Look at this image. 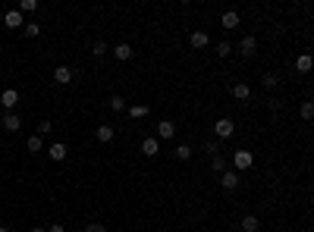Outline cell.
Returning a JSON list of instances; mask_svg holds the SVG:
<instances>
[{
  "instance_id": "1",
  "label": "cell",
  "mask_w": 314,
  "mask_h": 232,
  "mask_svg": "<svg viewBox=\"0 0 314 232\" xmlns=\"http://www.w3.org/2000/svg\"><path fill=\"white\" fill-rule=\"evenodd\" d=\"M214 135H217V141H226V138H232L236 135V123H232V119H217V123H214Z\"/></svg>"
},
{
  "instance_id": "2",
  "label": "cell",
  "mask_w": 314,
  "mask_h": 232,
  "mask_svg": "<svg viewBox=\"0 0 314 232\" xmlns=\"http://www.w3.org/2000/svg\"><path fill=\"white\" fill-rule=\"evenodd\" d=\"M251 163H255V154H251V151H236V154H232V170H236V173H245V170H251Z\"/></svg>"
},
{
  "instance_id": "3",
  "label": "cell",
  "mask_w": 314,
  "mask_h": 232,
  "mask_svg": "<svg viewBox=\"0 0 314 232\" xmlns=\"http://www.w3.org/2000/svg\"><path fill=\"white\" fill-rule=\"evenodd\" d=\"M220 188L223 191H236L239 188V173L236 170H223V173H220Z\"/></svg>"
},
{
  "instance_id": "4",
  "label": "cell",
  "mask_w": 314,
  "mask_h": 232,
  "mask_svg": "<svg viewBox=\"0 0 314 232\" xmlns=\"http://www.w3.org/2000/svg\"><path fill=\"white\" fill-rule=\"evenodd\" d=\"M0 104H3L6 113H13V110L19 107V91H16V88H6L3 94H0Z\"/></svg>"
},
{
  "instance_id": "5",
  "label": "cell",
  "mask_w": 314,
  "mask_h": 232,
  "mask_svg": "<svg viewBox=\"0 0 314 232\" xmlns=\"http://www.w3.org/2000/svg\"><path fill=\"white\" fill-rule=\"evenodd\" d=\"M239 54H242V57H255L258 54V38L255 35H245L242 41H239Z\"/></svg>"
},
{
  "instance_id": "6",
  "label": "cell",
  "mask_w": 314,
  "mask_h": 232,
  "mask_svg": "<svg viewBox=\"0 0 314 232\" xmlns=\"http://www.w3.org/2000/svg\"><path fill=\"white\" fill-rule=\"evenodd\" d=\"M3 25H6V29H22V25H25L22 13H19V10H6L3 13Z\"/></svg>"
},
{
  "instance_id": "7",
  "label": "cell",
  "mask_w": 314,
  "mask_h": 232,
  "mask_svg": "<svg viewBox=\"0 0 314 232\" xmlns=\"http://www.w3.org/2000/svg\"><path fill=\"white\" fill-rule=\"evenodd\" d=\"M232 97L242 101V104H248L251 101V85L248 82H236V85H232Z\"/></svg>"
},
{
  "instance_id": "8",
  "label": "cell",
  "mask_w": 314,
  "mask_h": 232,
  "mask_svg": "<svg viewBox=\"0 0 314 232\" xmlns=\"http://www.w3.org/2000/svg\"><path fill=\"white\" fill-rule=\"evenodd\" d=\"M173 135H176V125H173L170 119H160V123H157V141H160V138H164V141H170Z\"/></svg>"
},
{
  "instance_id": "9",
  "label": "cell",
  "mask_w": 314,
  "mask_h": 232,
  "mask_svg": "<svg viewBox=\"0 0 314 232\" xmlns=\"http://www.w3.org/2000/svg\"><path fill=\"white\" fill-rule=\"evenodd\" d=\"M72 76H76V72H72L69 66H57V69H53V82H57V85H69Z\"/></svg>"
},
{
  "instance_id": "10",
  "label": "cell",
  "mask_w": 314,
  "mask_h": 232,
  "mask_svg": "<svg viewBox=\"0 0 314 232\" xmlns=\"http://www.w3.org/2000/svg\"><path fill=\"white\" fill-rule=\"evenodd\" d=\"M66 154H69V148H66L63 141H53L50 148H48V157H50V160H66Z\"/></svg>"
},
{
  "instance_id": "11",
  "label": "cell",
  "mask_w": 314,
  "mask_h": 232,
  "mask_svg": "<svg viewBox=\"0 0 314 232\" xmlns=\"http://www.w3.org/2000/svg\"><path fill=\"white\" fill-rule=\"evenodd\" d=\"M0 123H3L6 132H19V129H22V119H19V113H3Z\"/></svg>"
},
{
  "instance_id": "12",
  "label": "cell",
  "mask_w": 314,
  "mask_h": 232,
  "mask_svg": "<svg viewBox=\"0 0 314 232\" xmlns=\"http://www.w3.org/2000/svg\"><path fill=\"white\" fill-rule=\"evenodd\" d=\"M189 44L195 50H201V47H208L211 44V38H208V31H192V38H189Z\"/></svg>"
},
{
  "instance_id": "13",
  "label": "cell",
  "mask_w": 314,
  "mask_h": 232,
  "mask_svg": "<svg viewBox=\"0 0 314 232\" xmlns=\"http://www.w3.org/2000/svg\"><path fill=\"white\" fill-rule=\"evenodd\" d=\"M239 22H242V19H239V13H236V10H226L223 16H220V25H223V29H236Z\"/></svg>"
},
{
  "instance_id": "14",
  "label": "cell",
  "mask_w": 314,
  "mask_h": 232,
  "mask_svg": "<svg viewBox=\"0 0 314 232\" xmlns=\"http://www.w3.org/2000/svg\"><path fill=\"white\" fill-rule=\"evenodd\" d=\"M95 138L101 144H110L113 141V125H98V129H95Z\"/></svg>"
},
{
  "instance_id": "15",
  "label": "cell",
  "mask_w": 314,
  "mask_h": 232,
  "mask_svg": "<svg viewBox=\"0 0 314 232\" xmlns=\"http://www.w3.org/2000/svg\"><path fill=\"white\" fill-rule=\"evenodd\" d=\"M113 57H116L119 63H126V60L132 57V44H126V41H123V44H116V47H113Z\"/></svg>"
},
{
  "instance_id": "16",
  "label": "cell",
  "mask_w": 314,
  "mask_h": 232,
  "mask_svg": "<svg viewBox=\"0 0 314 232\" xmlns=\"http://www.w3.org/2000/svg\"><path fill=\"white\" fill-rule=\"evenodd\" d=\"M126 110H129V116H132V119H145V116L151 113L148 104H132V107H126Z\"/></svg>"
},
{
  "instance_id": "17",
  "label": "cell",
  "mask_w": 314,
  "mask_h": 232,
  "mask_svg": "<svg viewBox=\"0 0 314 232\" xmlns=\"http://www.w3.org/2000/svg\"><path fill=\"white\" fill-rule=\"evenodd\" d=\"M142 151H145V157H157L160 141H157V138H145V141H142Z\"/></svg>"
},
{
  "instance_id": "18",
  "label": "cell",
  "mask_w": 314,
  "mask_h": 232,
  "mask_svg": "<svg viewBox=\"0 0 314 232\" xmlns=\"http://www.w3.org/2000/svg\"><path fill=\"white\" fill-rule=\"evenodd\" d=\"M258 229H261V223H258V217H255V214L242 217V232H258Z\"/></svg>"
},
{
  "instance_id": "19",
  "label": "cell",
  "mask_w": 314,
  "mask_h": 232,
  "mask_svg": "<svg viewBox=\"0 0 314 232\" xmlns=\"http://www.w3.org/2000/svg\"><path fill=\"white\" fill-rule=\"evenodd\" d=\"M311 66H314V60H311V54H302L296 60V69L298 72H311Z\"/></svg>"
},
{
  "instance_id": "20",
  "label": "cell",
  "mask_w": 314,
  "mask_h": 232,
  "mask_svg": "<svg viewBox=\"0 0 314 232\" xmlns=\"http://www.w3.org/2000/svg\"><path fill=\"white\" fill-rule=\"evenodd\" d=\"M25 148H29V151H32V154H38V151H41V148H44V138H38V135H32V138H29V141H25Z\"/></svg>"
},
{
  "instance_id": "21",
  "label": "cell",
  "mask_w": 314,
  "mask_h": 232,
  "mask_svg": "<svg viewBox=\"0 0 314 232\" xmlns=\"http://www.w3.org/2000/svg\"><path fill=\"white\" fill-rule=\"evenodd\" d=\"M176 160H192V148L189 144H176Z\"/></svg>"
},
{
  "instance_id": "22",
  "label": "cell",
  "mask_w": 314,
  "mask_h": 232,
  "mask_svg": "<svg viewBox=\"0 0 314 232\" xmlns=\"http://www.w3.org/2000/svg\"><path fill=\"white\" fill-rule=\"evenodd\" d=\"M110 110H113V113H123V110H126V101L119 94H113L110 97Z\"/></svg>"
},
{
  "instance_id": "23",
  "label": "cell",
  "mask_w": 314,
  "mask_h": 232,
  "mask_svg": "<svg viewBox=\"0 0 314 232\" xmlns=\"http://www.w3.org/2000/svg\"><path fill=\"white\" fill-rule=\"evenodd\" d=\"M50 129H53L50 119H41V123H38V132H35V135H38V138H44V135H50Z\"/></svg>"
},
{
  "instance_id": "24",
  "label": "cell",
  "mask_w": 314,
  "mask_h": 232,
  "mask_svg": "<svg viewBox=\"0 0 314 232\" xmlns=\"http://www.w3.org/2000/svg\"><path fill=\"white\" fill-rule=\"evenodd\" d=\"M211 167H214V170H217V173H223V170H230V167H226V157H223V154H217V157H211Z\"/></svg>"
},
{
  "instance_id": "25",
  "label": "cell",
  "mask_w": 314,
  "mask_h": 232,
  "mask_svg": "<svg viewBox=\"0 0 314 232\" xmlns=\"http://www.w3.org/2000/svg\"><path fill=\"white\" fill-rule=\"evenodd\" d=\"M204 151H208L211 157H217L220 154V141H217V138H208V141H204Z\"/></svg>"
},
{
  "instance_id": "26",
  "label": "cell",
  "mask_w": 314,
  "mask_h": 232,
  "mask_svg": "<svg viewBox=\"0 0 314 232\" xmlns=\"http://www.w3.org/2000/svg\"><path fill=\"white\" fill-rule=\"evenodd\" d=\"M22 29H25V35H29V38H38V35H41V25H35V22H25Z\"/></svg>"
},
{
  "instance_id": "27",
  "label": "cell",
  "mask_w": 314,
  "mask_h": 232,
  "mask_svg": "<svg viewBox=\"0 0 314 232\" xmlns=\"http://www.w3.org/2000/svg\"><path fill=\"white\" fill-rule=\"evenodd\" d=\"M35 10H38L35 0H22V3H19V13H35Z\"/></svg>"
},
{
  "instance_id": "28",
  "label": "cell",
  "mask_w": 314,
  "mask_h": 232,
  "mask_svg": "<svg viewBox=\"0 0 314 232\" xmlns=\"http://www.w3.org/2000/svg\"><path fill=\"white\" fill-rule=\"evenodd\" d=\"M91 54H95V57H104L107 54V44L104 41H95V44H91Z\"/></svg>"
},
{
  "instance_id": "29",
  "label": "cell",
  "mask_w": 314,
  "mask_h": 232,
  "mask_svg": "<svg viewBox=\"0 0 314 232\" xmlns=\"http://www.w3.org/2000/svg\"><path fill=\"white\" fill-rule=\"evenodd\" d=\"M217 54H220V57H230V54H232L230 41H220V44H217Z\"/></svg>"
},
{
  "instance_id": "30",
  "label": "cell",
  "mask_w": 314,
  "mask_h": 232,
  "mask_svg": "<svg viewBox=\"0 0 314 232\" xmlns=\"http://www.w3.org/2000/svg\"><path fill=\"white\" fill-rule=\"evenodd\" d=\"M264 88H267V91L277 88V76H270V72H267V76H264Z\"/></svg>"
},
{
  "instance_id": "31",
  "label": "cell",
  "mask_w": 314,
  "mask_h": 232,
  "mask_svg": "<svg viewBox=\"0 0 314 232\" xmlns=\"http://www.w3.org/2000/svg\"><path fill=\"white\" fill-rule=\"evenodd\" d=\"M314 116V104H302V119H311Z\"/></svg>"
},
{
  "instance_id": "32",
  "label": "cell",
  "mask_w": 314,
  "mask_h": 232,
  "mask_svg": "<svg viewBox=\"0 0 314 232\" xmlns=\"http://www.w3.org/2000/svg\"><path fill=\"white\" fill-rule=\"evenodd\" d=\"M85 232H107V226H101V223H88Z\"/></svg>"
},
{
  "instance_id": "33",
  "label": "cell",
  "mask_w": 314,
  "mask_h": 232,
  "mask_svg": "<svg viewBox=\"0 0 314 232\" xmlns=\"http://www.w3.org/2000/svg\"><path fill=\"white\" fill-rule=\"evenodd\" d=\"M48 232H66V229L60 226V223H53V226H48Z\"/></svg>"
},
{
  "instance_id": "34",
  "label": "cell",
  "mask_w": 314,
  "mask_h": 232,
  "mask_svg": "<svg viewBox=\"0 0 314 232\" xmlns=\"http://www.w3.org/2000/svg\"><path fill=\"white\" fill-rule=\"evenodd\" d=\"M32 232H48V229H44V226H35V229H32Z\"/></svg>"
},
{
  "instance_id": "35",
  "label": "cell",
  "mask_w": 314,
  "mask_h": 232,
  "mask_svg": "<svg viewBox=\"0 0 314 232\" xmlns=\"http://www.w3.org/2000/svg\"><path fill=\"white\" fill-rule=\"evenodd\" d=\"M0 232H10V229H6V226H0Z\"/></svg>"
}]
</instances>
